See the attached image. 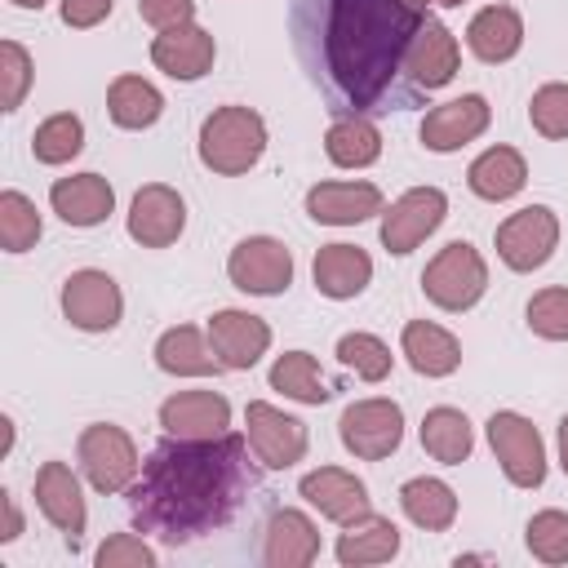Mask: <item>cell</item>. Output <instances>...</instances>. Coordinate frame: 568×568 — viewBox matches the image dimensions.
Segmentation results:
<instances>
[{"label":"cell","instance_id":"cell-1","mask_svg":"<svg viewBox=\"0 0 568 568\" xmlns=\"http://www.w3.org/2000/svg\"><path fill=\"white\" fill-rule=\"evenodd\" d=\"M248 453H253L248 435H231V430L217 439L169 435L146 453L129 488L133 528L178 546L231 524L244 497L257 488V470Z\"/></svg>","mask_w":568,"mask_h":568},{"label":"cell","instance_id":"cell-2","mask_svg":"<svg viewBox=\"0 0 568 568\" xmlns=\"http://www.w3.org/2000/svg\"><path fill=\"white\" fill-rule=\"evenodd\" d=\"M422 9L404 0H293V36L311 75L351 111L377 106L404 75Z\"/></svg>","mask_w":568,"mask_h":568},{"label":"cell","instance_id":"cell-3","mask_svg":"<svg viewBox=\"0 0 568 568\" xmlns=\"http://www.w3.org/2000/svg\"><path fill=\"white\" fill-rule=\"evenodd\" d=\"M266 151V120L253 106L226 102L217 111L204 115L200 124V164L222 173V178H240L248 173Z\"/></svg>","mask_w":568,"mask_h":568},{"label":"cell","instance_id":"cell-4","mask_svg":"<svg viewBox=\"0 0 568 568\" xmlns=\"http://www.w3.org/2000/svg\"><path fill=\"white\" fill-rule=\"evenodd\" d=\"M484 288H488V266H484V257H479V248L475 244H466V240H453V244H444L430 262H426V271H422V293H426V302H435L439 311H470L479 297H484Z\"/></svg>","mask_w":568,"mask_h":568},{"label":"cell","instance_id":"cell-5","mask_svg":"<svg viewBox=\"0 0 568 568\" xmlns=\"http://www.w3.org/2000/svg\"><path fill=\"white\" fill-rule=\"evenodd\" d=\"M75 457H80L84 479H89L98 493H106V497L129 493L133 479H138V470H142L133 435H129L124 426H111V422L84 426L80 439H75Z\"/></svg>","mask_w":568,"mask_h":568},{"label":"cell","instance_id":"cell-6","mask_svg":"<svg viewBox=\"0 0 568 568\" xmlns=\"http://www.w3.org/2000/svg\"><path fill=\"white\" fill-rule=\"evenodd\" d=\"M337 435H342V448L351 457L382 462V457H390L404 444V408L395 399H382V395L355 399V404L342 408Z\"/></svg>","mask_w":568,"mask_h":568},{"label":"cell","instance_id":"cell-7","mask_svg":"<svg viewBox=\"0 0 568 568\" xmlns=\"http://www.w3.org/2000/svg\"><path fill=\"white\" fill-rule=\"evenodd\" d=\"M488 444H493V457L501 462V475L515 488H541L546 444H541V430L524 413H510V408L493 413L488 417Z\"/></svg>","mask_w":568,"mask_h":568},{"label":"cell","instance_id":"cell-8","mask_svg":"<svg viewBox=\"0 0 568 568\" xmlns=\"http://www.w3.org/2000/svg\"><path fill=\"white\" fill-rule=\"evenodd\" d=\"M444 217H448V195H444L439 186H413V191H404L399 200H390V209H382L377 235H382L386 253L404 257V253H413L426 235H435Z\"/></svg>","mask_w":568,"mask_h":568},{"label":"cell","instance_id":"cell-9","mask_svg":"<svg viewBox=\"0 0 568 568\" xmlns=\"http://www.w3.org/2000/svg\"><path fill=\"white\" fill-rule=\"evenodd\" d=\"M244 435H248L253 457H257L266 470H288V466H297V462L306 457V444H311L306 422L288 417L284 408H275V404H266V399H253V404L244 408Z\"/></svg>","mask_w":568,"mask_h":568},{"label":"cell","instance_id":"cell-10","mask_svg":"<svg viewBox=\"0 0 568 568\" xmlns=\"http://www.w3.org/2000/svg\"><path fill=\"white\" fill-rule=\"evenodd\" d=\"M555 244H559V217L546 204H528V209L510 213L497 226V257L510 271H519V275L546 266L550 253H555Z\"/></svg>","mask_w":568,"mask_h":568},{"label":"cell","instance_id":"cell-11","mask_svg":"<svg viewBox=\"0 0 568 568\" xmlns=\"http://www.w3.org/2000/svg\"><path fill=\"white\" fill-rule=\"evenodd\" d=\"M226 275L240 293L253 297H275L293 284V253L275 240V235H248L231 248L226 257Z\"/></svg>","mask_w":568,"mask_h":568},{"label":"cell","instance_id":"cell-12","mask_svg":"<svg viewBox=\"0 0 568 568\" xmlns=\"http://www.w3.org/2000/svg\"><path fill=\"white\" fill-rule=\"evenodd\" d=\"M62 315L80 328V333H111L124 315V293L120 284L98 271V266H84V271H71L62 280Z\"/></svg>","mask_w":568,"mask_h":568},{"label":"cell","instance_id":"cell-13","mask_svg":"<svg viewBox=\"0 0 568 568\" xmlns=\"http://www.w3.org/2000/svg\"><path fill=\"white\" fill-rule=\"evenodd\" d=\"M457 67H462V49H457L453 31L439 18L422 13V22L408 40V53H404V75L430 93V89H444L457 75Z\"/></svg>","mask_w":568,"mask_h":568},{"label":"cell","instance_id":"cell-14","mask_svg":"<svg viewBox=\"0 0 568 568\" xmlns=\"http://www.w3.org/2000/svg\"><path fill=\"white\" fill-rule=\"evenodd\" d=\"M36 506H40V515L67 537V546L80 550L89 510H84L80 479H75V470H71L67 462H44V466L36 470Z\"/></svg>","mask_w":568,"mask_h":568},{"label":"cell","instance_id":"cell-15","mask_svg":"<svg viewBox=\"0 0 568 568\" xmlns=\"http://www.w3.org/2000/svg\"><path fill=\"white\" fill-rule=\"evenodd\" d=\"M186 231V204L173 186L146 182L129 204V235L142 248H169Z\"/></svg>","mask_w":568,"mask_h":568},{"label":"cell","instance_id":"cell-16","mask_svg":"<svg viewBox=\"0 0 568 568\" xmlns=\"http://www.w3.org/2000/svg\"><path fill=\"white\" fill-rule=\"evenodd\" d=\"M204 333H209L222 368H231V373L253 368L266 355V346H271V324L262 315H248V311H235V306L213 311V320H209Z\"/></svg>","mask_w":568,"mask_h":568},{"label":"cell","instance_id":"cell-17","mask_svg":"<svg viewBox=\"0 0 568 568\" xmlns=\"http://www.w3.org/2000/svg\"><path fill=\"white\" fill-rule=\"evenodd\" d=\"M160 426L173 439H217L231 430V404L217 390H178L160 404Z\"/></svg>","mask_w":568,"mask_h":568},{"label":"cell","instance_id":"cell-18","mask_svg":"<svg viewBox=\"0 0 568 568\" xmlns=\"http://www.w3.org/2000/svg\"><path fill=\"white\" fill-rule=\"evenodd\" d=\"M297 493L306 497V506H315V510H320L324 519H333V524H355V519H364V515L373 510L364 479L351 475V470H342V466L306 470L302 484H297Z\"/></svg>","mask_w":568,"mask_h":568},{"label":"cell","instance_id":"cell-19","mask_svg":"<svg viewBox=\"0 0 568 568\" xmlns=\"http://www.w3.org/2000/svg\"><path fill=\"white\" fill-rule=\"evenodd\" d=\"M488 120H493V111H488L484 93H462V98L439 102V106L426 111V120H422V146L426 151H439V155L444 151H457V146L475 142L488 129Z\"/></svg>","mask_w":568,"mask_h":568},{"label":"cell","instance_id":"cell-20","mask_svg":"<svg viewBox=\"0 0 568 568\" xmlns=\"http://www.w3.org/2000/svg\"><path fill=\"white\" fill-rule=\"evenodd\" d=\"M315 559H320V528L311 524L306 510L280 506L266 519V532H262V564H271V568H306Z\"/></svg>","mask_w":568,"mask_h":568},{"label":"cell","instance_id":"cell-21","mask_svg":"<svg viewBox=\"0 0 568 568\" xmlns=\"http://www.w3.org/2000/svg\"><path fill=\"white\" fill-rule=\"evenodd\" d=\"M213 58H217V44L204 27L195 22H182V27H169L151 40V62L173 75V80H200L204 71H213Z\"/></svg>","mask_w":568,"mask_h":568},{"label":"cell","instance_id":"cell-22","mask_svg":"<svg viewBox=\"0 0 568 568\" xmlns=\"http://www.w3.org/2000/svg\"><path fill=\"white\" fill-rule=\"evenodd\" d=\"M382 209L386 204L373 182H315L306 191V213L320 226H355Z\"/></svg>","mask_w":568,"mask_h":568},{"label":"cell","instance_id":"cell-23","mask_svg":"<svg viewBox=\"0 0 568 568\" xmlns=\"http://www.w3.org/2000/svg\"><path fill=\"white\" fill-rule=\"evenodd\" d=\"M49 204L67 226H98L115 209V191L102 173H71L49 186Z\"/></svg>","mask_w":568,"mask_h":568},{"label":"cell","instance_id":"cell-24","mask_svg":"<svg viewBox=\"0 0 568 568\" xmlns=\"http://www.w3.org/2000/svg\"><path fill=\"white\" fill-rule=\"evenodd\" d=\"M311 280L333 302L359 297L368 288V280H373V257L359 244H324L315 253V262H311Z\"/></svg>","mask_w":568,"mask_h":568},{"label":"cell","instance_id":"cell-25","mask_svg":"<svg viewBox=\"0 0 568 568\" xmlns=\"http://www.w3.org/2000/svg\"><path fill=\"white\" fill-rule=\"evenodd\" d=\"M155 364H160V373H173V377H217L222 373V359H217L209 333H200L195 324L164 328L155 342Z\"/></svg>","mask_w":568,"mask_h":568},{"label":"cell","instance_id":"cell-26","mask_svg":"<svg viewBox=\"0 0 568 568\" xmlns=\"http://www.w3.org/2000/svg\"><path fill=\"white\" fill-rule=\"evenodd\" d=\"M466 49L479 62H510L524 49V18L510 4H488L466 27Z\"/></svg>","mask_w":568,"mask_h":568},{"label":"cell","instance_id":"cell-27","mask_svg":"<svg viewBox=\"0 0 568 568\" xmlns=\"http://www.w3.org/2000/svg\"><path fill=\"white\" fill-rule=\"evenodd\" d=\"M324 155L337 169H368L382 155V133L364 111H333L324 133Z\"/></svg>","mask_w":568,"mask_h":568},{"label":"cell","instance_id":"cell-28","mask_svg":"<svg viewBox=\"0 0 568 568\" xmlns=\"http://www.w3.org/2000/svg\"><path fill=\"white\" fill-rule=\"evenodd\" d=\"M399 351L413 364V373H422V377H448L462 364V342L430 320H408L399 333Z\"/></svg>","mask_w":568,"mask_h":568},{"label":"cell","instance_id":"cell-29","mask_svg":"<svg viewBox=\"0 0 568 568\" xmlns=\"http://www.w3.org/2000/svg\"><path fill=\"white\" fill-rule=\"evenodd\" d=\"M399 555V528L386 515H364L355 524H342L337 537V564L342 568H368V564H386Z\"/></svg>","mask_w":568,"mask_h":568},{"label":"cell","instance_id":"cell-30","mask_svg":"<svg viewBox=\"0 0 568 568\" xmlns=\"http://www.w3.org/2000/svg\"><path fill=\"white\" fill-rule=\"evenodd\" d=\"M524 182H528V164H524V155H519L515 146H488V151L475 155L470 169H466V186H470L479 200H493V204L519 195Z\"/></svg>","mask_w":568,"mask_h":568},{"label":"cell","instance_id":"cell-31","mask_svg":"<svg viewBox=\"0 0 568 568\" xmlns=\"http://www.w3.org/2000/svg\"><path fill=\"white\" fill-rule=\"evenodd\" d=\"M106 115L120 129H151L164 115V93L142 75H115L106 84Z\"/></svg>","mask_w":568,"mask_h":568},{"label":"cell","instance_id":"cell-32","mask_svg":"<svg viewBox=\"0 0 568 568\" xmlns=\"http://www.w3.org/2000/svg\"><path fill=\"white\" fill-rule=\"evenodd\" d=\"M399 510L426 532H448L457 519V493L435 475H417L399 488Z\"/></svg>","mask_w":568,"mask_h":568},{"label":"cell","instance_id":"cell-33","mask_svg":"<svg viewBox=\"0 0 568 568\" xmlns=\"http://www.w3.org/2000/svg\"><path fill=\"white\" fill-rule=\"evenodd\" d=\"M422 448L444 466H462L470 457V448H475V426L466 422L462 408L439 404V408H430L422 417Z\"/></svg>","mask_w":568,"mask_h":568},{"label":"cell","instance_id":"cell-34","mask_svg":"<svg viewBox=\"0 0 568 568\" xmlns=\"http://www.w3.org/2000/svg\"><path fill=\"white\" fill-rule=\"evenodd\" d=\"M266 382H271V390H280L284 399H297V404H324L333 395V386L320 377V364L306 351H284L271 364Z\"/></svg>","mask_w":568,"mask_h":568},{"label":"cell","instance_id":"cell-35","mask_svg":"<svg viewBox=\"0 0 568 568\" xmlns=\"http://www.w3.org/2000/svg\"><path fill=\"white\" fill-rule=\"evenodd\" d=\"M80 146H84V124L71 111H58V115L40 120V129L31 133V155L40 164H67V160L80 155Z\"/></svg>","mask_w":568,"mask_h":568},{"label":"cell","instance_id":"cell-36","mask_svg":"<svg viewBox=\"0 0 568 568\" xmlns=\"http://www.w3.org/2000/svg\"><path fill=\"white\" fill-rule=\"evenodd\" d=\"M40 213H36V204L22 195V191H0V244H4V253H27V248H36V240H40Z\"/></svg>","mask_w":568,"mask_h":568},{"label":"cell","instance_id":"cell-37","mask_svg":"<svg viewBox=\"0 0 568 568\" xmlns=\"http://www.w3.org/2000/svg\"><path fill=\"white\" fill-rule=\"evenodd\" d=\"M337 359L346 368H355V377H364V382H382L390 373V364H395L390 346L377 333H359V328L337 337Z\"/></svg>","mask_w":568,"mask_h":568},{"label":"cell","instance_id":"cell-38","mask_svg":"<svg viewBox=\"0 0 568 568\" xmlns=\"http://www.w3.org/2000/svg\"><path fill=\"white\" fill-rule=\"evenodd\" d=\"M524 546L541 564H568V515L564 510H537L524 528Z\"/></svg>","mask_w":568,"mask_h":568},{"label":"cell","instance_id":"cell-39","mask_svg":"<svg viewBox=\"0 0 568 568\" xmlns=\"http://www.w3.org/2000/svg\"><path fill=\"white\" fill-rule=\"evenodd\" d=\"M31 53L18 40H0V111H18L31 89Z\"/></svg>","mask_w":568,"mask_h":568},{"label":"cell","instance_id":"cell-40","mask_svg":"<svg viewBox=\"0 0 568 568\" xmlns=\"http://www.w3.org/2000/svg\"><path fill=\"white\" fill-rule=\"evenodd\" d=\"M528 328L546 342H568V288H541L528 297Z\"/></svg>","mask_w":568,"mask_h":568},{"label":"cell","instance_id":"cell-41","mask_svg":"<svg viewBox=\"0 0 568 568\" xmlns=\"http://www.w3.org/2000/svg\"><path fill=\"white\" fill-rule=\"evenodd\" d=\"M528 120L550 142L568 138V84H559V80L555 84H541L532 93V102H528Z\"/></svg>","mask_w":568,"mask_h":568},{"label":"cell","instance_id":"cell-42","mask_svg":"<svg viewBox=\"0 0 568 568\" xmlns=\"http://www.w3.org/2000/svg\"><path fill=\"white\" fill-rule=\"evenodd\" d=\"M98 568H155V550L138 537V532H111L98 555H93Z\"/></svg>","mask_w":568,"mask_h":568},{"label":"cell","instance_id":"cell-43","mask_svg":"<svg viewBox=\"0 0 568 568\" xmlns=\"http://www.w3.org/2000/svg\"><path fill=\"white\" fill-rule=\"evenodd\" d=\"M138 18L151 22L155 31L195 22V0H138Z\"/></svg>","mask_w":568,"mask_h":568},{"label":"cell","instance_id":"cell-44","mask_svg":"<svg viewBox=\"0 0 568 568\" xmlns=\"http://www.w3.org/2000/svg\"><path fill=\"white\" fill-rule=\"evenodd\" d=\"M111 4L115 0H62V22L71 31H89V27H98L111 13Z\"/></svg>","mask_w":568,"mask_h":568},{"label":"cell","instance_id":"cell-45","mask_svg":"<svg viewBox=\"0 0 568 568\" xmlns=\"http://www.w3.org/2000/svg\"><path fill=\"white\" fill-rule=\"evenodd\" d=\"M0 510H4V532H0V541H13V537L22 532V510H18V501H13L9 493H0Z\"/></svg>","mask_w":568,"mask_h":568},{"label":"cell","instance_id":"cell-46","mask_svg":"<svg viewBox=\"0 0 568 568\" xmlns=\"http://www.w3.org/2000/svg\"><path fill=\"white\" fill-rule=\"evenodd\" d=\"M559 466H564V475H568V413L559 417Z\"/></svg>","mask_w":568,"mask_h":568},{"label":"cell","instance_id":"cell-47","mask_svg":"<svg viewBox=\"0 0 568 568\" xmlns=\"http://www.w3.org/2000/svg\"><path fill=\"white\" fill-rule=\"evenodd\" d=\"M9 4H18V9H40L44 0H9Z\"/></svg>","mask_w":568,"mask_h":568},{"label":"cell","instance_id":"cell-48","mask_svg":"<svg viewBox=\"0 0 568 568\" xmlns=\"http://www.w3.org/2000/svg\"><path fill=\"white\" fill-rule=\"evenodd\" d=\"M404 4H413V9H422V13H426V4H430V0H404Z\"/></svg>","mask_w":568,"mask_h":568},{"label":"cell","instance_id":"cell-49","mask_svg":"<svg viewBox=\"0 0 568 568\" xmlns=\"http://www.w3.org/2000/svg\"><path fill=\"white\" fill-rule=\"evenodd\" d=\"M435 4H444V9H457V4H462V0H435Z\"/></svg>","mask_w":568,"mask_h":568}]
</instances>
